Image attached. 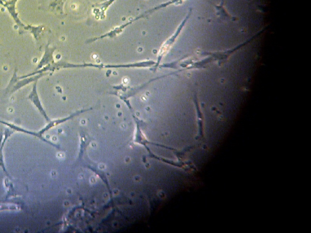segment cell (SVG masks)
<instances>
[{
  "label": "cell",
  "mask_w": 311,
  "mask_h": 233,
  "mask_svg": "<svg viewBox=\"0 0 311 233\" xmlns=\"http://www.w3.org/2000/svg\"><path fill=\"white\" fill-rule=\"evenodd\" d=\"M224 2L225 0H221L220 3L214 5V9H215V14L218 18L223 21H235L239 19L238 17L233 16L229 13L228 9L224 6Z\"/></svg>",
  "instance_id": "4"
},
{
  "label": "cell",
  "mask_w": 311,
  "mask_h": 233,
  "mask_svg": "<svg viewBox=\"0 0 311 233\" xmlns=\"http://www.w3.org/2000/svg\"><path fill=\"white\" fill-rule=\"evenodd\" d=\"M89 141H88V139L85 137H83L82 139H81L80 151L78 155V161L80 162L82 166L90 169V170L93 171L94 173L99 177V178L102 179L103 183H105L108 190L110 191L111 188L107 174L105 173V171L98 168V165H96L95 162H93L88 156L86 149H87V147L89 144H90V142Z\"/></svg>",
  "instance_id": "1"
},
{
  "label": "cell",
  "mask_w": 311,
  "mask_h": 233,
  "mask_svg": "<svg viewBox=\"0 0 311 233\" xmlns=\"http://www.w3.org/2000/svg\"><path fill=\"white\" fill-rule=\"evenodd\" d=\"M265 30H261L256 33L255 36H253V37L249 38L248 40L245 41L243 43L239 44V45L235 46L233 48L230 49V50L224 51H218V52H212V53H204L202 55L204 56H208L211 59L212 62H216L218 64V65L221 66L225 63L227 61L229 60V58L231 57L232 55L236 53L237 51L241 50L242 48L245 47L246 46L249 45L252 41L255 40L256 37H258L259 36L261 35V34L263 33Z\"/></svg>",
  "instance_id": "2"
},
{
  "label": "cell",
  "mask_w": 311,
  "mask_h": 233,
  "mask_svg": "<svg viewBox=\"0 0 311 233\" xmlns=\"http://www.w3.org/2000/svg\"><path fill=\"white\" fill-rule=\"evenodd\" d=\"M133 143H134L140 144V145L144 146L145 148H146L148 153H149V154L152 153L151 149H150L149 146L150 144H152V145H155L156 146L162 147V148L173 149L169 148V147L162 145V144L152 143V142L149 141V140L147 139L146 136H145L144 132H143V131H142L141 128H140L139 124H137L136 129L135 133L134 139H133Z\"/></svg>",
  "instance_id": "3"
}]
</instances>
